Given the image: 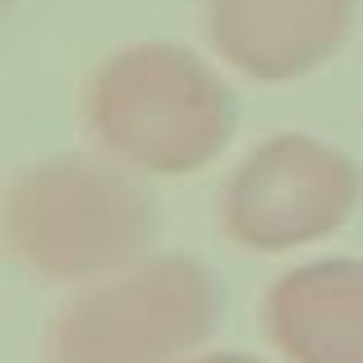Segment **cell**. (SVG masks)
I'll list each match as a JSON object with an SVG mask.
<instances>
[{
  "label": "cell",
  "mask_w": 363,
  "mask_h": 363,
  "mask_svg": "<svg viewBox=\"0 0 363 363\" xmlns=\"http://www.w3.org/2000/svg\"><path fill=\"white\" fill-rule=\"evenodd\" d=\"M262 322L285 363H363V262L322 257L285 272Z\"/></svg>",
  "instance_id": "cell-6"
},
{
  "label": "cell",
  "mask_w": 363,
  "mask_h": 363,
  "mask_svg": "<svg viewBox=\"0 0 363 363\" xmlns=\"http://www.w3.org/2000/svg\"><path fill=\"white\" fill-rule=\"evenodd\" d=\"M359 203V166L308 133H276L230 175L221 225L240 248L285 253L340 230Z\"/></svg>",
  "instance_id": "cell-4"
},
{
  "label": "cell",
  "mask_w": 363,
  "mask_h": 363,
  "mask_svg": "<svg viewBox=\"0 0 363 363\" xmlns=\"http://www.w3.org/2000/svg\"><path fill=\"white\" fill-rule=\"evenodd\" d=\"M83 116L111 161L147 175H194L230 143L235 97L198 55L143 42L92 74Z\"/></svg>",
  "instance_id": "cell-1"
},
{
  "label": "cell",
  "mask_w": 363,
  "mask_h": 363,
  "mask_svg": "<svg viewBox=\"0 0 363 363\" xmlns=\"http://www.w3.org/2000/svg\"><path fill=\"white\" fill-rule=\"evenodd\" d=\"M354 0H207V33L230 69L290 83L340 51Z\"/></svg>",
  "instance_id": "cell-5"
},
{
  "label": "cell",
  "mask_w": 363,
  "mask_h": 363,
  "mask_svg": "<svg viewBox=\"0 0 363 363\" xmlns=\"http://www.w3.org/2000/svg\"><path fill=\"white\" fill-rule=\"evenodd\" d=\"M216 318L221 290L198 257H143L55 313L46 363H184Z\"/></svg>",
  "instance_id": "cell-3"
},
{
  "label": "cell",
  "mask_w": 363,
  "mask_h": 363,
  "mask_svg": "<svg viewBox=\"0 0 363 363\" xmlns=\"http://www.w3.org/2000/svg\"><path fill=\"white\" fill-rule=\"evenodd\" d=\"M5 235L46 281H106L143 262L157 240V203L106 161L55 157L9 184Z\"/></svg>",
  "instance_id": "cell-2"
},
{
  "label": "cell",
  "mask_w": 363,
  "mask_h": 363,
  "mask_svg": "<svg viewBox=\"0 0 363 363\" xmlns=\"http://www.w3.org/2000/svg\"><path fill=\"white\" fill-rule=\"evenodd\" d=\"M189 363H257V359H248V354H198V359H189Z\"/></svg>",
  "instance_id": "cell-7"
}]
</instances>
